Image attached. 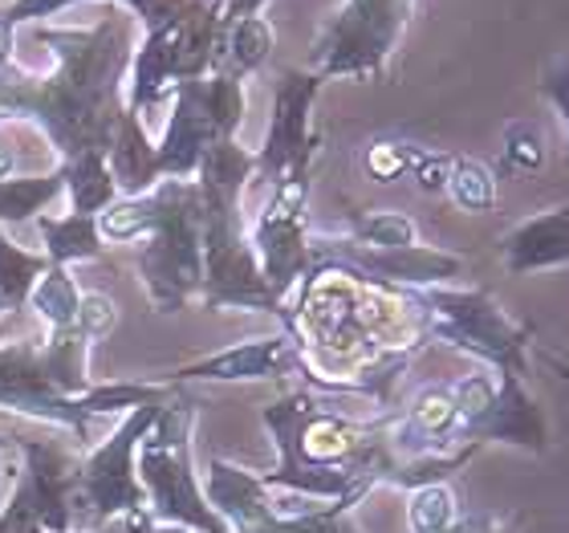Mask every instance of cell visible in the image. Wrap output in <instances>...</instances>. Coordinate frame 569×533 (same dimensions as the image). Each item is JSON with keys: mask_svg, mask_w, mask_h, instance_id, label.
<instances>
[{"mask_svg": "<svg viewBox=\"0 0 569 533\" xmlns=\"http://www.w3.org/2000/svg\"><path fill=\"white\" fill-rule=\"evenodd\" d=\"M451 159H456V155L419 151L416 167H411V179H416V188H419V191H427V196H439V191H448Z\"/></svg>", "mask_w": 569, "mask_h": 533, "instance_id": "cell-29", "label": "cell"}, {"mask_svg": "<svg viewBox=\"0 0 569 533\" xmlns=\"http://www.w3.org/2000/svg\"><path fill=\"white\" fill-rule=\"evenodd\" d=\"M321 78L313 70H284L273 95V119L264 147L257 151V176L273 188L289 176H309V164L318 155V135L309 127L313 98L321 90Z\"/></svg>", "mask_w": 569, "mask_h": 533, "instance_id": "cell-8", "label": "cell"}, {"mask_svg": "<svg viewBox=\"0 0 569 533\" xmlns=\"http://www.w3.org/2000/svg\"><path fill=\"white\" fill-rule=\"evenodd\" d=\"M416 0H342V9L321 24L309 49V70L321 82L362 78L375 82L387 73V61L403 41Z\"/></svg>", "mask_w": 569, "mask_h": 533, "instance_id": "cell-5", "label": "cell"}, {"mask_svg": "<svg viewBox=\"0 0 569 533\" xmlns=\"http://www.w3.org/2000/svg\"><path fill=\"white\" fill-rule=\"evenodd\" d=\"M29 41L49 46L53 73L29 78V73H0V86L9 95L12 119H33L58 142L66 159L86 151H110L119 135L127 107L119 86L134 61L131 29L122 17H107L86 29H46L29 24Z\"/></svg>", "mask_w": 569, "mask_h": 533, "instance_id": "cell-1", "label": "cell"}, {"mask_svg": "<svg viewBox=\"0 0 569 533\" xmlns=\"http://www.w3.org/2000/svg\"><path fill=\"white\" fill-rule=\"evenodd\" d=\"M61 176H66V191H70V204L78 216H94V213H107L110 204H114V171H110V159L107 151H86L78 159L61 167Z\"/></svg>", "mask_w": 569, "mask_h": 533, "instance_id": "cell-16", "label": "cell"}, {"mask_svg": "<svg viewBox=\"0 0 569 533\" xmlns=\"http://www.w3.org/2000/svg\"><path fill=\"white\" fill-rule=\"evenodd\" d=\"M167 399H171V395H167ZM167 399L134 407L131 420H127L82 468L86 505L94 513V522H110V517H119V513H131L147 505V493H142V485L134 481L131 456H134V444H139V440L151 432L154 420H159Z\"/></svg>", "mask_w": 569, "mask_h": 533, "instance_id": "cell-10", "label": "cell"}, {"mask_svg": "<svg viewBox=\"0 0 569 533\" xmlns=\"http://www.w3.org/2000/svg\"><path fill=\"white\" fill-rule=\"evenodd\" d=\"M419 159V147L411 142H399V139H375L362 155V167L370 171V179H379V184H395V179L411 176V167Z\"/></svg>", "mask_w": 569, "mask_h": 533, "instance_id": "cell-25", "label": "cell"}, {"mask_svg": "<svg viewBox=\"0 0 569 533\" xmlns=\"http://www.w3.org/2000/svg\"><path fill=\"white\" fill-rule=\"evenodd\" d=\"M46 269H49L46 257H33V253L17 249V245L0 233V297H4L9 306L29 302L37 277H41Z\"/></svg>", "mask_w": 569, "mask_h": 533, "instance_id": "cell-24", "label": "cell"}, {"mask_svg": "<svg viewBox=\"0 0 569 533\" xmlns=\"http://www.w3.org/2000/svg\"><path fill=\"white\" fill-rule=\"evenodd\" d=\"M451 395H456V407H460V420H476V415L485 412L488 403L497 399V371H472V375H463V379L451 383ZM460 424V427H463Z\"/></svg>", "mask_w": 569, "mask_h": 533, "instance_id": "cell-27", "label": "cell"}, {"mask_svg": "<svg viewBox=\"0 0 569 533\" xmlns=\"http://www.w3.org/2000/svg\"><path fill=\"white\" fill-rule=\"evenodd\" d=\"M208 505L224 517L232 533H264L277 522L261 476L244 473L228 461H212L208 468Z\"/></svg>", "mask_w": 569, "mask_h": 533, "instance_id": "cell-14", "label": "cell"}, {"mask_svg": "<svg viewBox=\"0 0 569 533\" xmlns=\"http://www.w3.org/2000/svg\"><path fill=\"white\" fill-rule=\"evenodd\" d=\"M12 167H17V155H12V147L4 139H0V179L12 176Z\"/></svg>", "mask_w": 569, "mask_h": 533, "instance_id": "cell-34", "label": "cell"}, {"mask_svg": "<svg viewBox=\"0 0 569 533\" xmlns=\"http://www.w3.org/2000/svg\"><path fill=\"white\" fill-rule=\"evenodd\" d=\"M456 522H460V501H456L448 481L411 488V501H407V530L411 533H443Z\"/></svg>", "mask_w": 569, "mask_h": 533, "instance_id": "cell-22", "label": "cell"}, {"mask_svg": "<svg viewBox=\"0 0 569 533\" xmlns=\"http://www.w3.org/2000/svg\"><path fill=\"white\" fill-rule=\"evenodd\" d=\"M264 4H269V0H232V4L224 9V17L228 21H237V17H252V12H261Z\"/></svg>", "mask_w": 569, "mask_h": 533, "instance_id": "cell-32", "label": "cell"}, {"mask_svg": "<svg viewBox=\"0 0 569 533\" xmlns=\"http://www.w3.org/2000/svg\"><path fill=\"white\" fill-rule=\"evenodd\" d=\"M284 375H301V351L289 334H264V338H249L228 351L188 363L176 371V383H252V379H284Z\"/></svg>", "mask_w": 569, "mask_h": 533, "instance_id": "cell-12", "label": "cell"}, {"mask_svg": "<svg viewBox=\"0 0 569 533\" xmlns=\"http://www.w3.org/2000/svg\"><path fill=\"white\" fill-rule=\"evenodd\" d=\"M191 424H196V399L176 387L142 440L139 476L147 505L163 525H183L191 533H232L191 476Z\"/></svg>", "mask_w": 569, "mask_h": 533, "instance_id": "cell-3", "label": "cell"}, {"mask_svg": "<svg viewBox=\"0 0 569 533\" xmlns=\"http://www.w3.org/2000/svg\"><path fill=\"white\" fill-rule=\"evenodd\" d=\"M488 533H512V530H500V525H492V530H488Z\"/></svg>", "mask_w": 569, "mask_h": 533, "instance_id": "cell-36", "label": "cell"}, {"mask_svg": "<svg viewBox=\"0 0 569 533\" xmlns=\"http://www.w3.org/2000/svg\"><path fill=\"white\" fill-rule=\"evenodd\" d=\"M541 95H546L549 107L558 110V119L566 122V131H569V58L549 66L546 78H541Z\"/></svg>", "mask_w": 569, "mask_h": 533, "instance_id": "cell-30", "label": "cell"}, {"mask_svg": "<svg viewBox=\"0 0 569 533\" xmlns=\"http://www.w3.org/2000/svg\"><path fill=\"white\" fill-rule=\"evenodd\" d=\"M492 530V522L488 517H460L456 525H448L443 533H488Z\"/></svg>", "mask_w": 569, "mask_h": 533, "instance_id": "cell-33", "label": "cell"}, {"mask_svg": "<svg viewBox=\"0 0 569 533\" xmlns=\"http://www.w3.org/2000/svg\"><path fill=\"white\" fill-rule=\"evenodd\" d=\"M66 191V176L53 171V176L41 179H0V220L4 225H17V220H37L41 208H46L53 196Z\"/></svg>", "mask_w": 569, "mask_h": 533, "instance_id": "cell-19", "label": "cell"}, {"mask_svg": "<svg viewBox=\"0 0 569 533\" xmlns=\"http://www.w3.org/2000/svg\"><path fill=\"white\" fill-rule=\"evenodd\" d=\"M505 164L517 171H541L546 167V135L537 122H509L505 127Z\"/></svg>", "mask_w": 569, "mask_h": 533, "instance_id": "cell-26", "label": "cell"}, {"mask_svg": "<svg viewBox=\"0 0 569 533\" xmlns=\"http://www.w3.org/2000/svg\"><path fill=\"white\" fill-rule=\"evenodd\" d=\"M244 119V82L232 73H208L176 86V110L163 142L154 147V171L171 179L196 176V167L220 139H237Z\"/></svg>", "mask_w": 569, "mask_h": 533, "instance_id": "cell-6", "label": "cell"}, {"mask_svg": "<svg viewBox=\"0 0 569 533\" xmlns=\"http://www.w3.org/2000/svg\"><path fill=\"white\" fill-rule=\"evenodd\" d=\"M37 228H41V240L49 249V265H70V261H94L102 253V237H98V220L94 216H37Z\"/></svg>", "mask_w": 569, "mask_h": 533, "instance_id": "cell-17", "label": "cell"}, {"mask_svg": "<svg viewBox=\"0 0 569 533\" xmlns=\"http://www.w3.org/2000/svg\"><path fill=\"white\" fill-rule=\"evenodd\" d=\"M114 322H119V309L110 302L107 294H82L78 302V318H73V330L82 334L86 343H98V338H107L114 330Z\"/></svg>", "mask_w": 569, "mask_h": 533, "instance_id": "cell-28", "label": "cell"}, {"mask_svg": "<svg viewBox=\"0 0 569 533\" xmlns=\"http://www.w3.org/2000/svg\"><path fill=\"white\" fill-rule=\"evenodd\" d=\"M460 444H509L541 456L549 448V420L521 375L497 371V399L460 427Z\"/></svg>", "mask_w": 569, "mask_h": 533, "instance_id": "cell-11", "label": "cell"}, {"mask_svg": "<svg viewBox=\"0 0 569 533\" xmlns=\"http://www.w3.org/2000/svg\"><path fill=\"white\" fill-rule=\"evenodd\" d=\"M427 309V330L439 343L456 346L463 355L480 358L492 371L529 375V351H533V326H525L500 306L488 289H456V285H427L419 289Z\"/></svg>", "mask_w": 569, "mask_h": 533, "instance_id": "cell-4", "label": "cell"}, {"mask_svg": "<svg viewBox=\"0 0 569 533\" xmlns=\"http://www.w3.org/2000/svg\"><path fill=\"white\" fill-rule=\"evenodd\" d=\"M309 237H313L309 233V176H289L273 184L269 204L249 228L264 285L273 289L281 306H289V294L309 273Z\"/></svg>", "mask_w": 569, "mask_h": 533, "instance_id": "cell-7", "label": "cell"}, {"mask_svg": "<svg viewBox=\"0 0 569 533\" xmlns=\"http://www.w3.org/2000/svg\"><path fill=\"white\" fill-rule=\"evenodd\" d=\"M4 309H9V302H4V297H0V314H4Z\"/></svg>", "mask_w": 569, "mask_h": 533, "instance_id": "cell-37", "label": "cell"}, {"mask_svg": "<svg viewBox=\"0 0 569 533\" xmlns=\"http://www.w3.org/2000/svg\"><path fill=\"white\" fill-rule=\"evenodd\" d=\"M12 61H17V24L0 17V73L12 70Z\"/></svg>", "mask_w": 569, "mask_h": 533, "instance_id": "cell-31", "label": "cell"}, {"mask_svg": "<svg viewBox=\"0 0 569 533\" xmlns=\"http://www.w3.org/2000/svg\"><path fill=\"white\" fill-rule=\"evenodd\" d=\"M321 533H358V530L346 522V513H338V517H326V530Z\"/></svg>", "mask_w": 569, "mask_h": 533, "instance_id": "cell-35", "label": "cell"}, {"mask_svg": "<svg viewBox=\"0 0 569 533\" xmlns=\"http://www.w3.org/2000/svg\"><path fill=\"white\" fill-rule=\"evenodd\" d=\"M78 285L66 273V265H49L41 277H37L33 294H29V306L46 318L49 330H73V318H78Z\"/></svg>", "mask_w": 569, "mask_h": 533, "instance_id": "cell-18", "label": "cell"}, {"mask_svg": "<svg viewBox=\"0 0 569 533\" xmlns=\"http://www.w3.org/2000/svg\"><path fill=\"white\" fill-rule=\"evenodd\" d=\"M228 21V17H224ZM277 46V33L273 24L264 21L261 12H252V17H237V21H228L224 29V58H220V73H232V78H249L252 70H261L269 53Z\"/></svg>", "mask_w": 569, "mask_h": 533, "instance_id": "cell-15", "label": "cell"}, {"mask_svg": "<svg viewBox=\"0 0 569 533\" xmlns=\"http://www.w3.org/2000/svg\"><path fill=\"white\" fill-rule=\"evenodd\" d=\"M151 228L139 253V273L151 302L176 314L203 289V196L196 179H159L147 188Z\"/></svg>", "mask_w": 569, "mask_h": 533, "instance_id": "cell-2", "label": "cell"}, {"mask_svg": "<svg viewBox=\"0 0 569 533\" xmlns=\"http://www.w3.org/2000/svg\"><path fill=\"white\" fill-rule=\"evenodd\" d=\"M176 387H159V383H102V387H86L82 395H73V407L90 420V415H107V412H127V407H147V403H159Z\"/></svg>", "mask_w": 569, "mask_h": 533, "instance_id": "cell-21", "label": "cell"}, {"mask_svg": "<svg viewBox=\"0 0 569 533\" xmlns=\"http://www.w3.org/2000/svg\"><path fill=\"white\" fill-rule=\"evenodd\" d=\"M500 257L512 277L569 265V204H553L500 237Z\"/></svg>", "mask_w": 569, "mask_h": 533, "instance_id": "cell-13", "label": "cell"}, {"mask_svg": "<svg viewBox=\"0 0 569 533\" xmlns=\"http://www.w3.org/2000/svg\"><path fill=\"white\" fill-rule=\"evenodd\" d=\"M448 191L451 200H456V208H463V213H492V204H497V176L480 159L456 155L451 159Z\"/></svg>", "mask_w": 569, "mask_h": 533, "instance_id": "cell-23", "label": "cell"}, {"mask_svg": "<svg viewBox=\"0 0 569 533\" xmlns=\"http://www.w3.org/2000/svg\"><path fill=\"white\" fill-rule=\"evenodd\" d=\"M350 240L367 245V249H411V245H419V228L407 213L375 208V213L350 220Z\"/></svg>", "mask_w": 569, "mask_h": 533, "instance_id": "cell-20", "label": "cell"}, {"mask_svg": "<svg viewBox=\"0 0 569 533\" xmlns=\"http://www.w3.org/2000/svg\"><path fill=\"white\" fill-rule=\"evenodd\" d=\"M309 261H333L355 269L358 277L399 289H427V285H448L460 277L463 261L456 253L411 245V249H367L350 237H309Z\"/></svg>", "mask_w": 569, "mask_h": 533, "instance_id": "cell-9", "label": "cell"}]
</instances>
